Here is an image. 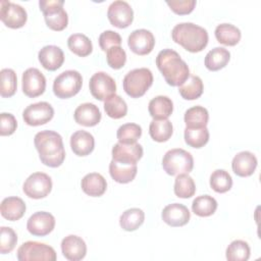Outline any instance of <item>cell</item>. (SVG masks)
<instances>
[{"instance_id":"6da1fadb","label":"cell","mask_w":261,"mask_h":261,"mask_svg":"<svg viewBox=\"0 0 261 261\" xmlns=\"http://www.w3.org/2000/svg\"><path fill=\"white\" fill-rule=\"evenodd\" d=\"M34 144L40 160L49 167L60 166L65 158L62 137L54 130H41L36 134Z\"/></svg>"},{"instance_id":"7a4b0ae2","label":"cell","mask_w":261,"mask_h":261,"mask_svg":"<svg viewBox=\"0 0 261 261\" xmlns=\"http://www.w3.org/2000/svg\"><path fill=\"white\" fill-rule=\"evenodd\" d=\"M156 65L169 86L179 87L190 76L188 64L172 49L161 50L156 57Z\"/></svg>"},{"instance_id":"3957f363","label":"cell","mask_w":261,"mask_h":261,"mask_svg":"<svg viewBox=\"0 0 261 261\" xmlns=\"http://www.w3.org/2000/svg\"><path fill=\"white\" fill-rule=\"evenodd\" d=\"M171 37L175 43L192 53L202 51L209 39L207 31L193 22L177 23L171 31Z\"/></svg>"},{"instance_id":"277c9868","label":"cell","mask_w":261,"mask_h":261,"mask_svg":"<svg viewBox=\"0 0 261 261\" xmlns=\"http://www.w3.org/2000/svg\"><path fill=\"white\" fill-rule=\"evenodd\" d=\"M153 84V74L149 68L141 67L128 71L123 77L124 92L132 98L142 97Z\"/></svg>"},{"instance_id":"5b68a950","label":"cell","mask_w":261,"mask_h":261,"mask_svg":"<svg viewBox=\"0 0 261 261\" xmlns=\"http://www.w3.org/2000/svg\"><path fill=\"white\" fill-rule=\"evenodd\" d=\"M162 167L169 175L189 173L194 167V159L192 154L184 149H171L163 156Z\"/></svg>"},{"instance_id":"8992f818","label":"cell","mask_w":261,"mask_h":261,"mask_svg":"<svg viewBox=\"0 0 261 261\" xmlns=\"http://www.w3.org/2000/svg\"><path fill=\"white\" fill-rule=\"evenodd\" d=\"M63 0H40V9L46 24L53 31H62L67 27L68 16L63 9Z\"/></svg>"},{"instance_id":"52a82bcc","label":"cell","mask_w":261,"mask_h":261,"mask_svg":"<svg viewBox=\"0 0 261 261\" xmlns=\"http://www.w3.org/2000/svg\"><path fill=\"white\" fill-rule=\"evenodd\" d=\"M83 77L77 70L69 69L57 75L53 82V92L57 98L67 99L76 95L82 89Z\"/></svg>"},{"instance_id":"ba28073f","label":"cell","mask_w":261,"mask_h":261,"mask_svg":"<svg viewBox=\"0 0 261 261\" xmlns=\"http://www.w3.org/2000/svg\"><path fill=\"white\" fill-rule=\"evenodd\" d=\"M19 261H55L57 256L55 250L44 243L29 241L17 249Z\"/></svg>"},{"instance_id":"9c48e42d","label":"cell","mask_w":261,"mask_h":261,"mask_svg":"<svg viewBox=\"0 0 261 261\" xmlns=\"http://www.w3.org/2000/svg\"><path fill=\"white\" fill-rule=\"evenodd\" d=\"M23 193L33 199L47 197L52 190V179L44 172L32 173L23 182Z\"/></svg>"},{"instance_id":"30bf717a","label":"cell","mask_w":261,"mask_h":261,"mask_svg":"<svg viewBox=\"0 0 261 261\" xmlns=\"http://www.w3.org/2000/svg\"><path fill=\"white\" fill-rule=\"evenodd\" d=\"M89 88L92 96L100 101H105L116 92L115 81L104 71H98L91 76Z\"/></svg>"},{"instance_id":"8fae6325","label":"cell","mask_w":261,"mask_h":261,"mask_svg":"<svg viewBox=\"0 0 261 261\" xmlns=\"http://www.w3.org/2000/svg\"><path fill=\"white\" fill-rule=\"evenodd\" d=\"M0 5V18L6 27L19 29L25 24L28 14L22 6L6 0H2Z\"/></svg>"},{"instance_id":"7c38bea8","label":"cell","mask_w":261,"mask_h":261,"mask_svg":"<svg viewBox=\"0 0 261 261\" xmlns=\"http://www.w3.org/2000/svg\"><path fill=\"white\" fill-rule=\"evenodd\" d=\"M54 116V109L48 102H38L29 105L22 112V118L28 125L38 126L47 123Z\"/></svg>"},{"instance_id":"4fadbf2b","label":"cell","mask_w":261,"mask_h":261,"mask_svg":"<svg viewBox=\"0 0 261 261\" xmlns=\"http://www.w3.org/2000/svg\"><path fill=\"white\" fill-rule=\"evenodd\" d=\"M107 17L112 25L118 29H124L133 22L134 11L126 1L116 0L109 5Z\"/></svg>"},{"instance_id":"5bb4252c","label":"cell","mask_w":261,"mask_h":261,"mask_svg":"<svg viewBox=\"0 0 261 261\" xmlns=\"http://www.w3.org/2000/svg\"><path fill=\"white\" fill-rule=\"evenodd\" d=\"M22 92L30 98L42 95L46 89V79L36 67H30L22 73Z\"/></svg>"},{"instance_id":"9a60e30c","label":"cell","mask_w":261,"mask_h":261,"mask_svg":"<svg viewBox=\"0 0 261 261\" xmlns=\"http://www.w3.org/2000/svg\"><path fill=\"white\" fill-rule=\"evenodd\" d=\"M129 49L138 55H147L152 52L155 46V38L153 34L146 29L135 30L127 39Z\"/></svg>"},{"instance_id":"2e32d148","label":"cell","mask_w":261,"mask_h":261,"mask_svg":"<svg viewBox=\"0 0 261 261\" xmlns=\"http://www.w3.org/2000/svg\"><path fill=\"white\" fill-rule=\"evenodd\" d=\"M55 226L54 216L46 211L34 213L27 222V228L30 233L36 237H45L49 234Z\"/></svg>"},{"instance_id":"e0dca14e","label":"cell","mask_w":261,"mask_h":261,"mask_svg":"<svg viewBox=\"0 0 261 261\" xmlns=\"http://www.w3.org/2000/svg\"><path fill=\"white\" fill-rule=\"evenodd\" d=\"M112 159L118 162L135 164L143 156V147L138 144L116 143L112 148Z\"/></svg>"},{"instance_id":"ac0fdd59","label":"cell","mask_w":261,"mask_h":261,"mask_svg":"<svg viewBox=\"0 0 261 261\" xmlns=\"http://www.w3.org/2000/svg\"><path fill=\"white\" fill-rule=\"evenodd\" d=\"M162 220L173 227L187 224L191 218V213L187 206L179 203H172L165 206L161 213Z\"/></svg>"},{"instance_id":"d6986e66","label":"cell","mask_w":261,"mask_h":261,"mask_svg":"<svg viewBox=\"0 0 261 261\" xmlns=\"http://www.w3.org/2000/svg\"><path fill=\"white\" fill-rule=\"evenodd\" d=\"M61 252L69 261H80L87 254L85 241L75 234H69L61 241Z\"/></svg>"},{"instance_id":"ffe728a7","label":"cell","mask_w":261,"mask_h":261,"mask_svg":"<svg viewBox=\"0 0 261 261\" xmlns=\"http://www.w3.org/2000/svg\"><path fill=\"white\" fill-rule=\"evenodd\" d=\"M38 58L41 65L50 71L58 69L64 62V53L62 49L55 45H47L43 47L39 53Z\"/></svg>"},{"instance_id":"44dd1931","label":"cell","mask_w":261,"mask_h":261,"mask_svg":"<svg viewBox=\"0 0 261 261\" xmlns=\"http://www.w3.org/2000/svg\"><path fill=\"white\" fill-rule=\"evenodd\" d=\"M257 164V158L252 152L242 151L233 157L231 161V168L237 175L247 177L254 173Z\"/></svg>"},{"instance_id":"7402d4cb","label":"cell","mask_w":261,"mask_h":261,"mask_svg":"<svg viewBox=\"0 0 261 261\" xmlns=\"http://www.w3.org/2000/svg\"><path fill=\"white\" fill-rule=\"evenodd\" d=\"M101 112L93 103H83L76 107L73 117L76 123L84 126H94L101 120Z\"/></svg>"},{"instance_id":"603a6c76","label":"cell","mask_w":261,"mask_h":261,"mask_svg":"<svg viewBox=\"0 0 261 261\" xmlns=\"http://www.w3.org/2000/svg\"><path fill=\"white\" fill-rule=\"evenodd\" d=\"M70 147L75 155L87 156L94 150V137L92 134L86 130H76L70 137Z\"/></svg>"},{"instance_id":"cb8c5ba5","label":"cell","mask_w":261,"mask_h":261,"mask_svg":"<svg viewBox=\"0 0 261 261\" xmlns=\"http://www.w3.org/2000/svg\"><path fill=\"white\" fill-rule=\"evenodd\" d=\"M138 166L137 163L128 164L123 162H118L115 160H111L109 163V173L111 177L119 184H127L130 182L137 175Z\"/></svg>"},{"instance_id":"d4e9b609","label":"cell","mask_w":261,"mask_h":261,"mask_svg":"<svg viewBox=\"0 0 261 261\" xmlns=\"http://www.w3.org/2000/svg\"><path fill=\"white\" fill-rule=\"evenodd\" d=\"M81 187L85 194L91 197H100L105 193L107 182L102 174L98 172H91L83 177Z\"/></svg>"},{"instance_id":"484cf974","label":"cell","mask_w":261,"mask_h":261,"mask_svg":"<svg viewBox=\"0 0 261 261\" xmlns=\"http://www.w3.org/2000/svg\"><path fill=\"white\" fill-rule=\"evenodd\" d=\"M0 211L5 219L15 221L23 216L25 212V204L19 197H7L1 202Z\"/></svg>"},{"instance_id":"4316f807","label":"cell","mask_w":261,"mask_h":261,"mask_svg":"<svg viewBox=\"0 0 261 261\" xmlns=\"http://www.w3.org/2000/svg\"><path fill=\"white\" fill-rule=\"evenodd\" d=\"M148 110L153 119H167L173 111V103L167 96H156L149 102Z\"/></svg>"},{"instance_id":"83f0119b","label":"cell","mask_w":261,"mask_h":261,"mask_svg":"<svg viewBox=\"0 0 261 261\" xmlns=\"http://www.w3.org/2000/svg\"><path fill=\"white\" fill-rule=\"evenodd\" d=\"M230 59V53L223 47H215L210 50L205 56V66L211 71H217L228 63Z\"/></svg>"},{"instance_id":"f1b7e54d","label":"cell","mask_w":261,"mask_h":261,"mask_svg":"<svg viewBox=\"0 0 261 261\" xmlns=\"http://www.w3.org/2000/svg\"><path fill=\"white\" fill-rule=\"evenodd\" d=\"M241 31L231 23H220L215 29L216 40L226 46H234L241 40Z\"/></svg>"},{"instance_id":"f546056e","label":"cell","mask_w":261,"mask_h":261,"mask_svg":"<svg viewBox=\"0 0 261 261\" xmlns=\"http://www.w3.org/2000/svg\"><path fill=\"white\" fill-rule=\"evenodd\" d=\"M208 119H209V113L207 109L200 105L189 108L185 112V116H184V120L187 127H191V128L206 126L208 123Z\"/></svg>"},{"instance_id":"4dcf8cb0","label":"cell","mask_w":261,"mask_h":261,"mask_svg":"<svg viewBox=\"0 0 261 261\" xmlns=\"http://www.w3.org/2000/svg\"><path fill=\"white\" fill-rule=\"evenodd\" d=\"M145 220V213L140 208H130L125 210L119 217V224L126 231L138 229Z\"/></svg>"},{"instance_id":"1f68e13d","label":"cell","mask_w":261,"mask_h":261,"mask_svg":"<svg viewBox=\"0 0 261 261\" xmlns=\"http://www.w3.org/2000/svg\"><path fill=\"white\" fill-rule=\"evenodd\" d=\"M173 133V126L168 119H153L149 125L151 138L159 143L169 140Z\"/></svg>"},{"instance_id":"d6a6232c","label":"cell","mask_w":261,"mask_h":261,"mask_svg":"<svg viewBox=\"0 0 261 261\" xmlns=\"http://www.w3.org/2000/svg\"><path fill=\"white\" fill-rule=\"evenodd\" d=\"M69 50L80 57H86L93 51L91 40L84 34H72L67 39Z\"/></svg>"},{"instance_id":"836d02e7","label":"cell","mask_w":261,"mask_h":261,"mask_svg":"<svg viewBox=\"0 0 261 261\" xmlns=\"http://www.w3.org/2000/svg\"><path fill=\"white\" fill-rule=\"evenodd\" d=\"M203 90V82L198 75H190L189 80H187L178 88L180 96L186 100L198 99L202 95Z\"/></svg>"},{"instance_id":"e575fe53","label":"cell","mask_w":261,"mask_h":261,"mask_svg":"<svg viewBox=\"0 0 261 261\" xmlns=\"http://www.w3.org/2000/svg\"><path fill=\"white\" fill-rule=\"evenodd\" d=\"M217 209V201L209 195H202L194 199L192 203L193 212L200 217L212 215Z\"/></svg>"},{"instance_id":"d590c367","label":"cell","mask_w":261,"mask_h":261,"mask_svg":"<svg viewBox=\"0 0 261 261\" xmlns=\"http://www.w3.org/2000/svg\"><path fill=\"white\" fill-rule=\"evenodd\" d=\"M173 190L176 197L188 199L194 196L196 192V185L189 173H181L176 175Z\"/></svg>"},{"instance_id":"8d00e7d4","label":"cell","mask_w":261,"mask_h":261,"mask_svg":"<svg viewBox=\"0 0 261 261\" xmlns=\"http://www.w3.org/2000/svg\"><path fill=\"white\" fill-rule=\"evenodd\" d=\"M104 110L109 117L118 119L125 116L127 105L120 96L114 94L104 101Z\"/></svg>"},{"instance_id":"74e56055","label":"cell","mask_w":261,"mask_h":261,"mask_svg":"<svg viewBox=\"0 0 261 261\" xmlns=\"http://www.w3.org/2000/svg\"><path fill=\"white\" fill-rule=\"evenodd\" d=\"M250 247L243 240L232 241L226 248L225 256L228 261H247L250 258Z\"/></svg>"},{"instance_id":"f35d334b","label":"cell","mask_w":261,"mask_h":261,"mask_svg":"<svg viewBox=\"0 0 261 261\" xmlns=\"http://www.w3.org/2000/svg\"><path fill=\"white\" fill-rule=\"evenodd\" d=\"M185 141L192 148H202L209 141V130L206 126L198 128H185Z\"/></svg>"},{"instance_id":"ab89813d","label":"cell","mask_w":261,"mask_h":261,"mask_svg":"<svg viewBox=\"0 0 261 261\" xmlns=\"http://www.w3.org/2000/svg\"><path fill=\"white\" fill-rule=\"evenodd\" d=\"M1 83H0V94L3 98H9L13 96L17 88L16 73L11 68H3L0 71Z\"/></svg>"},{"instance_id":"60d3db41","label":"cell","mask_w":261,"mask_h":261,"mask_svg":"<svg viewBox=\"0 0 261 261\" xmlns=\"http://www.w3.org/2000/svg\"><path fill=\"white\" fill-rule=\"evenodd\" d=\"M210 187L216 193H226L232 187V178L224 169H216L210 175Z\"/></svg>"},{"instance_id":"b9f144b4","label":"cell","mask_w":261,"mask_h":261,"mask_svg":"<svg viewBox=\"0 0 261 261\" xmlns=\"http://www.w3.org/2000/svg\"><path fill=\"white\" fill-rule=\"evenodd\" d=\"M142 136V127L137 123H124L120 125L116 132V137L119 143L134 144Z\"/></svg>"},{"instance_id":"7bdbcfd3","label":"cell","mask_w":261,"mask_h":261,"mask_svg":"<svg viewBox=\"0 0 261 261\" xmlns=\"http://www.w3.org/2000/svg\"><path fill=\"white\" fill-rule=\"evenodd\" d=\"M17 243V234L11 227L2 226L0 228V253H10Z\"/></svg>"},{"instance_id":"ee69618b","label":"cell","mask_w":261,"mask_h":261,"mask_svg":"<svg viewBox=\"0 0 261 261\" xmlns=\"http://www.w3.org/2000/svg\"><path fill=\"white\" fill-rule=\"evenodd\" d=\"M106 60L113 69L121 68L126 61V53L120 46H113L106 51Z\"/></svg>"},{"instance_id":"f6af8a7d","label":"cell","mask_w":261,"mask_h":261,"mask_svg":"<svg viewBox=\"0 0 261 261\" xmlns=\"http://www.w3.org/2000/svg\"><path fill=\"white\" fill-rule=\"evenodd\" d=\"M121 41L122 40L120 35L111 30L104 31L99 36V45L103 51H107L109 48L113 46H120Z\"/></svg>"},{"instance_id":"bcb514c9","label":"cell","mask_w":261,"mask_h":261,"mask_svg":"<svg viewBox=\"0 0 261 261\" xmlns=\"http://www.w3.org/2000/svg\"><path fill=\"white\" fill-rule=\"evenodd\" d=\"M17 127V121L13 114L3 112L0 115V135L10 136Z\"/></svg>"},{"instance_id":"7dc6e473","label":"cell","mask_w":261,"mask_h":261,"mask_svg":"<svg viewBox=\"0 0 261 261\" xmlns=\"http://www.w3.org/2000/svg\"><path fill=\"white\" fill-rule=\"evenodd\" d=\"M166 4L173 12L182 15L189 14L194 10L196 6V0H172L166 1Z\"/></svg>"}]
</instances>
